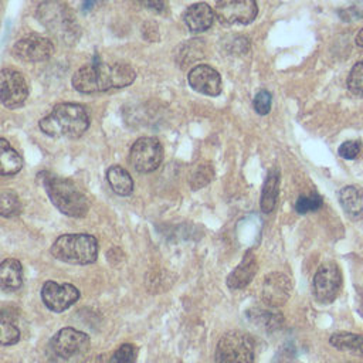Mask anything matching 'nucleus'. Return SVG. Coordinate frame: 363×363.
Wrapping results in <instances>:
<instances>
[{
  "mask_svg": "<svg viewBox=\"0 0 363 363\" xmlns=\"http://www.w3.org/2000/svg\"><path fill=\"white\" fill-rule=\"evenodd\" d=\"M135 78V69L126 62H102L95 60L77 69L71 82L77 91L94 94L128 86Z\"/></svg>",
  "mask_w": 363,
  "mask_h": 363,
  "instance_id": "obj_1",
  "label": "nucleus"
},
{
  "mask_svg": "<svg viewBox=\"0 0 363 363\" xmlns=\"http://www.w3.org/2000/svg\"><path fill=\"white\" fill-rule=\"evenodd\" d=\"M89 126L86 109L75 102L57 104L52 111L40 121V129L51 138L77 139Z\"/></svg>",
  "mask_w": 363,
  "mask_h": 363,
  "instance_id": "obj_2",
  "label": "nucleus"
},
{
  "mask_svg": "<svg viewBox=\"0 0 363 363\" xmlns=\"http://www.w3.org/2000/svg\"><path fill=\"white\" fill-rule=\"evenodd\" d=\"M44 189L52 204L68 217H84L89 210V200L85 193L71 180L43 173Z\"/></svg>",
  "mask_w": 363,
  "mask_h": 363,
  "instance_id": "obj_3",
  "label": "nucleus"
},
{
  "mask_svg": "<svg viewBox=\"0 0 363 363\" xmlns=\"http://www.w3.org/2000/svg\"><path fill=\"white\" fill-rule=\"evenodd\" d=\"M50 251L58 261L86 265L96 261L98 242L89 234H64L52 242Z\"/></svg>",
  "mask_w": 363,
  "mask_h": 363,
  "instance_id": "obj_4",
  "label": "nucleus"
},
{
  "mask_svg": "<svg viewBox=\"0 0 363 363\" xmlns=\"http://www.w3.org/2000/svg\"><path fill=\"white\" fill-rule=\"evenodd\" d=\"M37 17L55 37L58 35L67 43L78 34L72 13L61 1L47 0L41 3L37 10Z\"/></svg>",
  "mask_w": 363,
  "mask_h": 363,
  "instance_id": "obj_5",
  "label": "nucleus"
},
{
  "mask_svg": "<svg viewBox=\"0 0 363 363\" xmlns=\"http://www.w3.org/2000/svg\"><path fill=\"white\" fill-rule=\"evenodd\" d=\"M252 339L240 330H231L221 336L216 347V363H252Z\"/></svg>",
  "mask_w": 363,
  "mask_h": 363,
  "instance_id": "obj_6",
  "label": "nucleus"
},
{
  "mask_svg": "<svg viewBox=\"0 0 363 363\" xmlns=\"http://www.w3.org/2000/svg\"><path fill=\"white\" fill-rule=\"evenodd\" d=\"M163 159V147L156 138H139L130 147L129 162L139 173H150L156 170Z\"/></svg>",
  "mask_w": 363,
  "mask_h": 363,
  "instance_id": "obj_7",
  "label": "nucleus"
},
{
  "mask_svg": "<svg viewBox=\"0 0 363 363\" xmlns=\"http://www.w3.org/2000/svg\"><path fill=\"white\" fill-rule=\"evenodd\" d=\"M313 295L319 303H330L339 295L342 288V274L333 261H326L319 265L313 275Z\"/></svg>",
  "mask_w": 363,
  "mask_h": 363,
  "instance_id": "obj_8",
  "label": "nucleus"
},
{
  "mask_svg": "<svg viewBox=\"0 0 363 363\" xmlns=\"http://www.w3.org/2000/svg\"><path fill=\"white\" fill-rule=\"evenodd\" d=\"M28 96V85L21 72L13 68L0 69V104L9 109L20 108Z\"/></svg>",
  "mask_w": 363,
  "mask_h": 363,
  "instance_id": "obj_9",
  "label": "nucleus"
},
{
  "mask_svg": "<svg viewBox=\"0 0 363 363\" xmlns=\"http://www.w3.org/2000/svg\"><path fill=\"white\" fill-rule=\"evenodd\" d=\"M79 291L68 282L45 281L41 286L43 303L52 312H64L79 299Z\"/></svg>",
  "mask_w": 363,
  "mask_h": 363,
  "instance_id": "obj_10",
  "label": "nucleus"
},
{
  "mask_svg": "<svg viewBox=\"0 0 363 363\" xmlns=\"http://www.w3.org/2000/svg\"><path fill=\"white\" fill-rule=\"evenodd\" d=\"M292 279L284 272H269L261 285V299L268 308H279L286 303L292 292Z\"/></svg>",
  "mask_w": 363,
  "mask_h": 363,
  "instance_id": "obj_11",
  "label": "nucleus"
},
{
  "mask_svg": "<svg viewBox=\"0 0 363 363\" xmlns=\"http://www.w3.org/2000/svg\"><path fill=\"white\" fill-rule=\"evenodd\" d=\"M216 16L224 24H248L258 13L255 0H217Z\"/></svg>",
  "mask_w": 363,
  "mask_h": 363,
  "instance_id": "obj_12",
  "label": "nucleus"
},
{
  "mask_svg": "<svg viewBox=\"0 0 363 363\" xmlns=\"http://www.w3.org/2000/svg\"><path fill=\"white\" fill-rule=\"evenodd\" d=\"M54 52L50 38L40 34H27L13 47V55L26 62H40L48 60Z\"/></svg>",
  "mask_w": 363,
  "mask_h": 363,
  "instance_id": "obj_13",
  "label": "nucleus"
},
{
  "mask_svg": "<svg viewBox=\"0 0 363 363\" xmlns=\"http://www.w3.org/2000/svg\"><path fill=\"white\" fill-rule=\"evenodd\" d=\"M51 347L57 356L69 359L78 353L88 350L89 336L74 328H62L51 339Z\"/></svg>",
  "mask_w": 363,
  "mask_h": 363,
  "instance_id": "obj_14",
  "label": "nucleus"
},
{
  "mask_svg": "<svg viewBox=\"0 0 363 363\" xmlns=\"http://www.w3.org/2000/svg\"><path fill=\"white\" fill-rule=\"evenodd\" d=\"M189 85L207 96H217L221 92V77L210 65H196L189 71Z\"/></svg>",
  "mask_w": 363,
  "mask_h": 363,
  "instance_id": "obj_15",
  "label": "nucleus"
},
{
  "mask_svg": "<svg viewBox=\"0 0 363 363\" xmlns=\"http://www.w3.org/2000/svg\"><path fill=\"white\" fill-rule=\"evenodd\" d=\"M214 11L206 3H194L183 13V23L191 33H203L213 26Z\"/></svg>",
  "mask_w": 363,
  "mask_h": 363,
  "instance_id": "obj_16",
  "label": "nucleus"
},
{
  "mask_svg": "<svg viewBox=\"0 0 363 363\" xmlns=\"http://www.w3.org/2000/svg\"><path fill=\"white\" fill-rule=\"evenodd\" d=\"M257 259L251 251H247L241 262L233 269L227 278V285L231 289L245 288L257 274Z\"/></svg>",
  "mask_w": 363,
  "mask_h": 363,
  "instance_id": "obj_17",
  "label": "nucleus"
},
{
  "mask_svg": "<svg viewBox=\"0 0 363 363\" xmlns=\"http://www.w3.org/2000/svg\"><path fill=\"white\" fill-rule=\"evenodd\" d=\"M23 284V267L18 259L7 258L0 262V291L13 292Z\"/></svg>",
  "mask_w": 363,
  "mask_h": 363,
  "instance_id": "obj_18",
  "label": "nucleus"
},
{
  "mask_svg": "<svg viewBox=\"0 0 363 363\" xmlns=\"http://www.w3.org/2000/svg\"><path fill=\"white\" fill-rule=\"evenodd\" d=\"M339 203L350 220H360L363 216V193L356 186H346L339 191Z\"/></svg>",
  "mask_w": 363,
  "mask_h": 363,
  "instance_id": "obj_19",
  "label": "nucleus"
},
{
  "mask_svg": "<svg viewBox=\"0 0 363 363\" xmlns=\"http://www.w3.org/2000/svg\"><path fill=\"white\" fill-rule=\"evenodd\" d=\"M278 191H279V170L275 167L271 169L264 180L262 190H261V200L259 207L264 214H269L277 207L278 200Z\"/></svg>",
  "mask_w": 363,
  "mask_h": 363,
  "instance_id": "obj_20",
  "label": "nucleus"
},
{
  "mask_svg": "<svg viewBox=\"0 0 363 363\" xmlns=\"http://www.w3.org/2000/svg\"><path fill=\"white\" fill-rule=\"evenodd\" d=\"M23 167V157L20 153L0 136V174L13 176Z\"/></svg>",
  "mask_w": 363,
  "mask_h": 363,
  "instance_id": "obj_21",
  "label": "nucleus"
},
{
  "mask_svg": "<svg viewBox=\"0 0 363 363\" xmlns=\"http://www.w3.org/2000/svg\"><path fill=\"white\" fill-rule=\"evenodd\" d=\"M106 179L111 189L118 196H129L133 191V180L129 172L125 170L122 166H111L106 172Z\"/></svg>",
  "mask_w": 363,
  "mask_h": 363,
  "instance_id": "obj_22",
  "label": "nucleus"
},
{
  "mask_svg": "<svg viewBox=\"0 0 363 363\" xmlns=\"http://www.w3.org/2000/svg\"><path fill=\"white\" fill-rule=\"evenodd\" d=\"M329 343L339 350L349 352L363 357V335L350 332H339L329 337Z\"/></svg>",
  "mask_w": 363,
  "mask_h": 363,
  "instance_id": "obj_23",
  "label": "nucleus"
},
{
  "mask_svg": "<svg viewBox=\"0 0 363 363\" xmlns=\"http://www.w3.org/2000/svg\"><path fill=\"white\" fill-rule=\"evenodd\" d=\"M20 339V330L11 319V315L6 311L0 312V345L9 346L14 345Z\"/></svg>",
  "mask_w": 363,
  "mask_h": 363,
  "instance_id": "obj_24",
  "label": "nucleus"
},
{
  "mask_svg": "<svg viewBox=\"0 0 363 363\" xmlns=\"http://www.w3.org/2000/svg\"><path fill=\"white\" fill-rule=\"evenodd\" d=\"M248 315H250L251 320L261 325L265 330H274V329L279 328V325L282 323V315L279 312H274L271 309H268V311L251 309V311H248Z\"/></svg>",
  "mask_w": 363,
  "mask_h": 363,
  "instance_id": "obj_25",
  "label": "nucleus"
},
{
  "mask_svg": "<svg viewBox=\"0 0 363 363\" xmlns=\"http://www.w3.org/2000/svg\"><path fill=\"white\" fill-rule=\"evenodd\" d=\"M21 203L14 191H0V216L1 217H14L20 214Z\"/></svg>",
  "mask_w": 363,
  "mask_h": 363,
  "instance_id": "obj_26",
  "label": "nucleus"
},
{
  "mask_svg": "<svg viewBox=\"0 0 363 363\" xmlns=\"http://www.w3.org/2000/svg\"><path fill=\"white\" fill-rule=\"evenodd\" d=\"M323 204V199L318 193H309V194H301L295 203V210L299 214H306L309 211H315L320 208Z\"/></svg>",
  "mask_w": 363,
  "mask_h": 363,
  "instance_id": "obj_27",
  "label": "nucleus"
},
{
  "mask_svg": "<svg viewBox=\"0 0 363 363\" xmlns=\"http://www.w3.org/2000/svg\"><path fill=\"white\" fill-rule=\"evenodd\" d=\"M214 176V170H213V166L210 163H201L191 174V179H190V184H191V189L193 190H197V189H201L204 187L206 184H208L211 182Z\"/></svg>",
  "mask_w": 363,
  "mask_h": 363,
  "instance_id": "obj_28",
  "label": "nucleus"
},
{
  "mask_svg": "<svg viewBox=\"0 0 363 363\" xmlns=\"http://www.w3.org/2000/svg\"><path fill=\"white\" fill-rule=\"evenodd\" d=\"M347 86L352 94L363 96V61H359L353 65L347 78Z\"/></svg>",
  "mask_w": 363,
  "mask_h": 363,
  "instance_id": "obj_29",
  "label": "nucleus"
},
{
  "mask_svg": "<svg viewBox=\"0 0 363 363\" xmlns=\"http://www.w3.org/2000/svg\"><path fill=\"white\" fill-rule=\"evenodd\" d=\"M136 356H138V349L130 343H125L113 352L109 363H135Z\"/></svg>",
  "mask_w": 363,
  "mask_h": 363,
  "instance_id": "obj_30",
  "label": "nucleus"
},
{
  "mask_svg": "<svg viewBox=\"0 0 363 363\" xmlns=\"http://www.w3.org/2000/svg\"><path fill=\"white\" fill-rule=\"evenodd\" d=\"M271 101H272V98H271V94L268 91L262 89V91L257 92V95L254 96V102H252L254 109L257 111V113L267 115L271 109Z\"/></svg>",
  "mask_w": 363,
  "mask_h": 363,
  "instance_id": "obj_31",
  "label": "nucleus"
},
{
  "mask_svg": "<svg viewBox=\"0 0 363 363\" xmlns=\"http://www.w3.org/2000/svg\"><path fill=\"white\" fill-rule=\"evenodd\" d=\"M201 41H197V40H193V41H189L186 45L187 47H183V51L180 50V54H179V60H182V58H187V55L190 57L189 58V62H191V61H194V60H200V58H203V52L200 51V47H199V44H200Z\"/></svg>",
  "mask_w": 363,
  "mask_h": 363,
  "instance_id": "obj_32",
  "label": "nucleus"
},
{
  "mask_svg": "<svg viewBox=\"0 0 363 363\" xmlns=\"http://www.w3.org/2000/svg\"><path fill=\"white\" fill-rule=\"evenodd\" d=\"M360 152V142L357 140H346L339 146V156L343 159L353 160Z\"/></svg>",
  "mask_w": 363,
  "mask_h": 363,
  "instance_id": "obj_33",
  "label": "nucleus"
},
{
  "mask_svg": "<svg viewBox=\"0 0 363 363\" xmlns=\"http://www.w3.org/2000/svg\"><path fill=\"white\" fill-rule=\"evenodd\" d=\"M145 7L162 13L164 10V0H139Z\"/></svg>",
  "mask_w": 363,
  "mask_h": 363,
  "instance_id": "obj_34",
  "label": "nucleus"
},
{
  "mask_svg": "<svg viewBox=\"0 0 363 363\" xmlns=\"http://www.w3.org/2000/svg\"><path fill=\"white\" fill-rule=\"evenodd\" d=\"M105 1L106 0H84L82 6H81V10H82V13H89V11H92L94 9H96L98 6H101Z\"/></svg>",
  "mask_w": 363,
  "mask_h": 363,
  "instance_id": "obj_35",
  "label": "nucleus"
},
{
  "mask_svg": "<svg viewBox=\"0 0 363 363\" xmlns=\"http://www.w3.org/2000/svg\"><path fill=\"white\" fill-rule=\"evenodd\" d=\"M274 363H301L295 359L294 354H291L289 352H282L277 356V360Z\"/></svg>",
  "mask_w": 363,
  "mask_h": 363,
  "instance_id": "obj_36",
  "label": "nucleus"
},
{
  "mask_svg": "<svg viewBox=\"0 0 363 363\" xmlns=\"http://www.w3.org/2000/svg\"><path fill=\"white\" fill-rule=\"evenodd\" d=\"M356 44L363 48V28H362V30L357 33V35H356Z\"/></svg>",
  "mask_w": 363,
  "mask_h": 363,
  "instance_id": "obj_37",
  "label": "nucleus"
}]
</instances>
